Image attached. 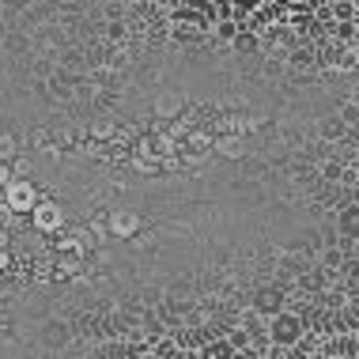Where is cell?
Wrapping results in <instances>:
<instances>
[{
	"mask_svg": "<svg viewBox=\"0 0 359 359\" xmlns=\"http://www.w3.org/2000/svg\"><path fill=\"white\" fill-rule=\"evenodd\" d=\"M303 333H306V325H303V318H299V314H287V310H280L276 318H269V341L280 344V348L299 344V341H303Z\"/></svg>",
	"mask_w": 359,
	"mask_h": 359,
	"instance_id": "cell-1",
	"label": "cell"
},
{
	"mask_svg": "<svg viewBox=\"0 0 359 359\" xmlns=\"http://www.w3.org/2000/svg\"><path fill=\"white\" fill-rule=\"evenodd\" d=\"M65 337H69V329H65V325H61V329H50V341H53V344L65 341Z\"/></svg>",
	"mask_w": 359,
	"mask_h": 359,
	"instance_id": "cell-8",
	"label": "cell"
},
{
	"mask_svg": "<svg viewBox=\"0 0 359 359\" xmlns=\"http://www.w3.org/2000/svg\"><path fill=\"white\" fill-rule=\"evenodd\" d=\"M333 359H352V355H333Z\"/></svg>",
	"mask_w": 359,
	"mask_h": 359,
	"instance_id": "cell-9",
	"label": "cell"
},
{
	"mask_svg": "<svg viewBox=\"0 0 359 359\" xmlns=\"http://www.w3.org/2000/svg\"><path fill=\"white\" fill-rule=\"evenodd\" d=\"M337 231H341V238L355 242L359 238V205H344L341 216H337Z\"/></svg>",
	"mask_w": 359,
	"mask_h": 359,
	"instance_id": "cell-3",
	"label": "cell"
},
{
	"mask_svg": "<svg viewBox=\"0 0 359 359\" xmlns=\"http://www.w3.org/2000/svg\"><path fill=\"white\" fill-rule=\"evenodd\" d=\"M322 133H325V137H341V133H344V121H325Z\"/></svg>",
	"mask_w": 359,
	"mask_h": 359,
	"instance_id": "cell-6",
	"label": "cell"
},
{
	"mask_svg": "<svg viewBox=\"0 0 359 359\" xmlns=\"http://www.w3.org/2000/svg\"><path fill=\"white\" fill-rule=\"evenodd\" d=\"M254 310L265 314V318H276L280 310H284V287L280 284H261L254 291Z\"/></svg>",
	"mask_w": 359,
	"mask_h": 359,
	"instance_id": "cell-2",
	"label": "cell"
},
{
	"mask_svg": "<svg viewBox=\"0 0 359 359\" xmlns=\"http://www.w3.org/2000/svg\"><path fill=\"white\" fill-rule=\"evenodd\" d=\"M325 265H329V269H341V254H333V250H329V254H325Z\"/></svg>",
	"mask_w": 359,
	"mask_h": 359,
	"instance_id": "cell-7",
	"label": "cell"
},
{
	"mask_svg": "<svg viewBox=\"0 0 359 359\" xmlns=\"http://www.w3.org/2000/svg\"><path fill=\"white\" fill-rule=\"evenodd\" d=\"M197 359H235V344L231 341H208L205 348H201Z\"/></svg>",
	"mask_w": 359,
	"mask_h": 359,
	"instance_id": "cell-5",
	"label": "cell"
},
{
	"mask_svg": "<svg viewBox=\"0 0 359 359\" xmlns=\"http://www.w3.org/2000/svg\"><path fill=\"white\" fill-rule=\"evenodd\" d=\"M231 46H235V53L238 57H254L261 50V42H257V34L254 31H238L235 38H231Z\"/></svg>",
	"mask_w": 359,
	"mask_h": 359,
	"instance_id": "cell-4",
	"label": "cell"
}]
</instances>
